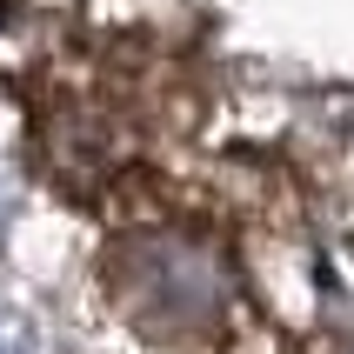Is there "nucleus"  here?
Instances as JSON below:
<instances>
[{
    "label": "nucleus",
    "instance_id": "nucleus-1",
    "mask_svg": "<svg viewBox=\"0 0 354 354\" xmlns=\"http://www.w3.org/2000/svg\"><path fill=\"white\" fill-rule=\"evenodd\" d=\"M107 295L120 301V315L154 341H194L214 335L227 315V261L214 241L194 234H140L120 241L107 261Z\"/></svg>",
    "mask_w": 354,
    "mask_h": 354
},
{
    "label": "nucleus",
    "instance_id": "nucleus-2",
    "mask_svg": "<svg viewBox=\"0 0 354 354\" xmlns=\"http://www.w3.org/2000/svg\"><path fill=\"white\" fill-rule=\"evenodd\" d=\"M0 354H34V341H27V328H20L7 308H0Z\"/></svg>",
    "mask_w": 354,
    "mask_h": 354
},
{
    "label": "nucleus",
    "instance_id": "nucleus-3",
    "mask_svg": "<svg viewBox=\"0 0 354 354\" xmlns=\"http://www.w3.org/2000/svg\"><path fill=\"white\" fill-rule=\"evenodd\" d=\"M0 221H7V167H0Z\"/></svg>",
    "mask_w": 354,
    "mask_h": 354
}]
</instances>
